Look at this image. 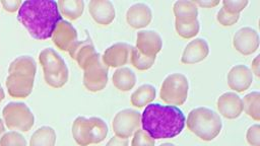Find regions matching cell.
I'll use <instances>...</instances> for the list:
<instances>
[{
	"label": "cell",
	"mask_w": 260,
	"mask_h": 146,
	"mask_svg": "<svg viewBox=\"0 0 260 146\" xmlns=\"http://www.w3.org/2000/svg\"><path fill=\"white\" fill-rule=\"evenodd\" d=\"M62 19L57 1L54 0H26L17 11L18 22L36 40L50 39Z\"/></svg>",
	"instance_id": "obj_1"
},
{
	"label": "cell",
	"mask_w": 260,
	"mask_h": 146,
	"mask_svg": "<svg viewBox=\"0 0 260 146\" xmlns=\"http://www.w3.org/2000/svg\"><path fill=\"white\" fill-rule=\"evenodd\" d=\"M185 123V115L175 105L149 103L141 114L142 129L154 140L178 136L183 131Z\"/></svg>",
	"instance_id": "obj_2"
},
{
	"label": "cell",
	"mask_w": 260,
	"mask_h": 146,
	"mask_svg": "<svg viewBox=\"0 0 260 146\" xmlns=\"http://www.w3.org/2000/svg\"><path fill=\"white\" fill-rule=\"evenodd\" d=\"M187 128L203 141H212L222 129V122L217 113L211 108L199 106L190 111L187 117Z\"/></svg>",
	"instance_id": "obj_3"
},
{
	"label": "cell",
	"mask_w": 260,
	"mask_h": 146,
	"mask_svg": "<svg viewBox=\"0 0 260 146\" xmlns=\"http://www.w3.org/2000/svg\"><path fill=\"white\" fill-rule=\"evenodd\" d=\"M109 132L107 123L99 117H77L72 124L71 133L79 146H88L103 142Z\"/></svg>",
	"instance_id": "obj_4"
},
{
	"label": "cell",
	"mask_w": 260,
	"mask_h": 146,
	"mask_svg": "<svg viewBox=\"0 0 260 146\" xmlns=\"http://www.w3.org/2000/svg\"><path fill=\"white\" fill-rule=\"evenodd\" d=\"M45 82L52 88L63 87L69 78V70L63 58L53 49L46 48L39 54Z\"/></svg>",
	"instance_id": "obj_5"
},
{
	"label": "cell",
	"mask_w": 260,
	"mask_h": 146,
	"mask_svg": "<svg viewBox=\"0 0 260 146\" xmlns=\"http://www.w3.org/2000/svg\"><path fill=\"white\" fill-rule=\"evenodd\" d=\"M189 81L182 73H172L168 75L159 91L160 99L169 105H182L188 97Z\"/></svg>",
	"instance_id": "obj_6"
},
{
	"label": "cell",
	"mask_w": 260,
	"mask_h": 146,
	"mask_svg": "<svg viewBox=\"0 0 260 146\" xmlns=\"http://www.w3.org/2000/svg\"><path fill=\"white\" fill-rule=\"evenodd\" d=\"M5 126L12 131L27 132L35 125V115L24 102L11 101L2 110Z\"/></svg>",
	"instance_id": "obj_7"
},
{
	"label": "cell",
	"mask_w": 260,
	"mask_h": 146,
	"mask_svg": "<svg viewBox=\"0 0 260 146\" xmlns=\"http://www.w3.org/2000/svg\"><path fill=\"white\" fill-rule=\"evenodd\" d=\"M83 85L91 92L102 91L108 84L109 67L102 60L101 54H96L82 69Z\"/></svg>",
	"instance_id": "obj_8"
},
{
	"label": "cell",
	"mask_w": 260,
	"mask_h": 146,
	"mask_svg": "<svg viewBox=\"0 0 260 146\" xmlns=\"http://www.w3.org/2000/svg\"><path fill=\"white\" fill-rule=\"evenodd\" d=\"M141 125V114L135 110L124 108L119 111L112 122L115 135L122 139L132 136Z\"/></svg>",
	"instance_id": "obj_9"
},
{
	"label": "cell",
	"mask_w": 260,
	"mask_h": 146,
	"mask_svg": "<svg viewBox=\"0 0 260 146\" xmlns=\"http://www.w3.org/2000/svg\"><path fill=\"white\" fill-rule=\"evenodd\" d=\"M233 46L242 55H252L259 47V34L257 30L250 26L241 27L233 36Z\"/></svg>",
	"instance_id": "obj_10"
},
{
	"label": "cell",
	"mask_w": 260,
	"mask_h": 146,
	"mask_svg": "<svg viewBox=\"0 0 260 146\" xmlns=\"http://www.w3.org/2000/svg\"><path fill=\"white\" fill-rule=\"evenodd\" d=\"M135 48L144 56L156 57L162 48V39L160 34L153 29L139 30L136 35Z\"/></svg>",
	"instance_id": "obj_11"
},
{
	"label": "cell",
	"mask_w": 260,
	"mask_h": 146,
	"mask_svg": "<svg viewBox=\"0 0 260 146\" xmlns=\"http://www.w3.org/2000/svg\"><path fill=\"white\" fill-rule=\"evenodd\" d=\"M77 30L73 24L67 20L61 19L57 23L51 39L59 50L68 52L72 45L77 41Z\"/></svg>",
	"instance_id": "obj_12"
},
{
	"label": "cell",
	"mask_w": 260,
	"mask_h": 146,
	"mask_svg": "<svg viewBox=\"0 0 260 146\" xmlns=\"http://www.w3.org/2000/svg\"><path fill=\"white\" fill-rule=\"evenodd\" d=\"M131 48L132 46L123 42L113 44L105 50L102 60L108 67H123L130 59Z\"/></svg>",
	"instance_id": "obj_13"
},
{
	"label": "cell",
	"mask_w": 260,
	"mask_h": 146,
	"mask_svg": "<svg viewBox=\"0 0 260 146\" xmlns=\"http://www.w3.org/2000/svg\"><path fill=\"white\" fill-rule=\"evenodd\" d=\"M35 77L8 74L5 79V85L8 94L14 98H25L27 97L34 88Z\"/></svg>",
	"instance_id": "obj_14"
},
{
	"label": "cell",
	"mask_w": 260,
	"mask_h": 146,
	"mask_svg": "<svg viewBox=\"0 0 260 146\" xmlns=\"http://www.w3.org/2000/svg\"><path fill=\"white\" fill-rule=\"evenodd\" d=\"M216 106L218 113L229 120L237 119L243 113L242 98L233 91H228L219 95L216 100Z\"/></svg>",
	"instance_id": "obj_15"
},
{
	"label": "cell",
	"mask_w": 260,
	"mask_h": 146,
	"mask_svg": "<svg viewBox=\"0 0 260 146\" xmlns=\"http://www.w3.org/2000/svg\"><path fill=\"white\" fill-rule=\"evenodd\" d=\"M226 80L231 89L236 92H244L252 84L253 73L246 65L238 64L230 69Z\"/></svg>",
	"instance_id": "obj_16"
},
{
	"label": "cell",
	"mask_w": 260,
	"mask_h": 146,
	"mask_svg": "<svg viewBox=\"0 0 260 146\" xmlns=\"http://www.w3.org/2000/svg\"><path fill=\"white\" fill-rule=\"evenodd\" d=\"M209 54V46L206 40L202 38H195L194 40L190 41L187 46L185 47L181 62L186 65L196 64L206 59Z\"/></svg>",
	"instance_id": "obj_17"
},
{
	"label": "cell",
	"mask_w": 260,
	"mask_h": 146,
	"mask_svg": "<svg viewBox=\"0 0 260 146\" xmlns=\"http://www.w3.org/2000/svg\"><path fill=\"white\" fill-rule=\"evenodd\" d=\"M88 11L92 19L101 25L111 24L116 17V10L114 4L110 0L89 1Z\"/></svg>",
	"instance_id": "obj_18"
},
{
	"label": "cell",
	"mask_w": 260,
	"mask_h": 146,
	"mask_svg": "<svg viewBox=\"0 0 260 146\" xmlns=\"http://www.w3.org/2000/svg\"><path fill=\"white\" fill-rule=\"evenodd\" d=\"M152 19V12L150 7L142 2L132 4L126 12L127 23L135 29L147 26Z\"/></svg>",
	"instance_id": "obj_19"
},
{
	"label": "cell",
	"mask_w": 260,
	"mask_h": 146,
	"mask_svg": "<svg viewBox=\"0 0 260 146\" xmlns=\"http://www.w3.org/2000/svg\"><path fill=\"white\" fill-rule=\"evenodd\" d=\"M69 56L74 59L79 68L83 69L86 64L98 54L90 39L76 41L68 51Z\"/></svg>",
	"instance_id": "obj_20"
},
{
	"label": "cell",
	"mask_w": 260,
	"mask_h": 146,
	"mask_svg": "<svg viewBox=\"0 0 260 146\" xmlns=\"http://www.w3.org/2000/svg\"><path fill=\"white\" fill-rule=\"evenodd\" d=\"M37 64L30 56H19L15 58L8 67V74H18L36 77Z\"/></svg>",
	"instance_id": "obj_21"
},
{
	"label": "cell",
	"mask_w": 260,
	"mask_h": 146,
	"mask_svg": "<svg viewBox=\"0 0 260 146\" xmlns=\"http://www.w3.org/2000/svg\"><path fill=\"white\" fill-rule=\"evenodd\" d=\"M113 85L120 91L127 92L132 89L136 83L135 73L128 67L118 68L112 76Z\"/></svg>",
	"instance_id": "obj_22"
},
{
	"label": "cell",
	"mask_w": 260,
	"mask_h": 146,
	"mask_svg": "<svg viewBox=\"0 0 260 146\" xmlns=\"http://www.w3.org/2000/svg\"><path fill=\"white\" fill-rule=\"evenodd\" d=\"M173 12L178 21H192L198 19V7L193 1L179 0L173 5Z\"/></svg>",
	"instance_id": "obj_23"
},
{
	"label": "cell",
	"mask_w": 260,
	"mask_h": 146,
	"mask_svg": "<svg viewBox=\"0 0 260 146\" xmlns=\"http://www.w3.org/2000/svg\"><path fill=\"white\" fill-rule=\"evenodd\" d=\"M155 96L156 90L153 85L142 84L132 92L130 96V102L133 106L140 108L151 103V101L154 100Z\"/></svg>",
	"instance_id": "obj_24"
},
{
	"label": "cell",
	"mask_w": 260,
	"mask_h": 146,
	"mask_svg": "<svg viewBox=\"0 0 260 146\" xmlns=\"http://www.w3.org/2000/svg\"><path fill=\"white\" fill-rule=\"evenodd\" d=\"M57 4L61 16L69 20L78 19L84 11L83 0H59Z\"/></svg>",
	"instance_id": "obj_25"
},
{
	"label": "cell",
	"mask_w": 260,
	"mask_h": 146,
	"mask_svg": "<svg viewBox=\"0 0 260 146\" xmlns=\"http://www.w3.org/2000/svg\"><path fill=\"white\" fill-rule=\"evenodd\" d=\"M56 132L50 126H42L38 128L29 139V146H55Z\"/></svg>",
	"instance_id": "obj_26"
},
{
	"label": "cell",
	"mask_w": 260,
	"mask_h": 146,
	"mask_svg": "<svg viewBox=\"0 0 260 146\" xmlns=\"http://www.w3.org/2000/svg\"><path fill=\"white\" fill-rule=\"evenodd\" d=\"M243 101V111L255 120L256 122L260 121V93L258 91H252L244 96Z\"/></svg>",
	"instance_id": "obj_27"
},
{
	"label": "cell",
	"mask_w": 260,
	"mask_h": 146,
	"mask_svg": "<svg viewBox=\"0 0 260 146\" xmlns=\"http://www.w3.org/2000/svg\"><path fill=\"white\" fill-rule=\"evenodd\" d=\"M176 32L183 39H192L197 35L200 29V23L198 19L192 21H178L175 20Z\"/></svg>",
	"instance_id": "obj_28"
},
{
	"label": "cell",
	"mask_w": 260,
	"mask_h": 146,
	"mask_svg": "<svg viewBox=\"0 0 260 146\" xmlns=\"http://www.w3.org/2000/svg\"><path fill=\"white\" fill-rule=\"evenodd\" d=\"M155 58L156 57H147L142 55L135 47L131 48V53H130L131 64L137 70L145 71L150 69L155 62Z\"/></svg>",
	"instance_id": "obj_29"
},
{
	"label": "cell",
	"mask_w": 260,
	"mask_h": 146,
	"mask_svg": "<svg viewBox=\"0 0 260 146\" xmlns=\"http://www.w3.org/2000/svg\"><path fill=\"white\" fill-rule=\"evenodd\" d=\"M0 146H26L25 138L16 131L5 132L0 140Z\"/></svg>",
	"instance_id": "obj_30"
},
{
	"label": "cell",
	"mask_w": 260,
	"mask_h": 146,
	"mask_svg": "<svg viewBox=\"0 0 260 146\" xmlns=\"http://www.w3.org/2000/svg\"><path fill=\"white\" fill-rule=\"evenodd\" d=\"M155 140L143 129H138L131 141V146H154Z\"/></svg>",
	"instance_id": "obj_31"
},
{
	"label": "cell",
	"mask_w": 260,
	"mask_h": 146,
	"mask_svg": "<svg viewBox=\"0 0 260 146\" xmlns=\"http://www.w3.org/2000/svg\"><path fill=\"white\" fill-rule=\"evenodd\" d=\"M248 4V0H223L222 8L231 14H240Z\"/></svg>",
	"instance_id": "obj_32"
},
{
	"label": "cell",
	"mask_w": 260,
	"mask_h": 146,
	"mask_svg": "<svg viewBox=\"0 0 260 146\" xmlns=\"http://www.w3.org/2000/svg\"><path fill=\"white\" fill-rule=\"evenodd\" d=\"M240 18V14H231L226 12L222 7L216 13V20L222 26H232L238 22Z\"/></svg>",
	"instance_id": "obj_33"
},
{
	"label": "cell",
	"mask_w": 260,
	"mask_h": 146,
	"mask_svg": "<svg viewBox=\"0 0 260 146\" xmlns=\"http://www.w3.org/2000/svg\"><path fill=\"white\" fill-rule=\"evenodd\" d=\"M246 140L251 146H260V126L254 124L250 126L246 133Z\"/></svg>",
	"instance_id": "obj_34"
},
{
	"label": "cell",
	"mask_w": 260,
	"mask_h": 146,
	"mask_svg": "<svg viewBox=\"0 0 260 146\" xmlns=\"http://www.w3.org/2000/svg\"><path fill=\"white\" fill-rule=\"evenodd\" d=\"M0 4L2 5L5 11L9 13H13L18 11V9L22 4V1L21 0H1Z\"/></svg>",
	"instance_id": "obj_35"
},
{
	"label": "cell",
	"mask_w": 260,
	"mask_h": 146,
	"mask_svg": "<svg viewBox=\"0 0 260 146\" xmlns=\"http://www.w3.org/2000/svg\"><path fill=\"white\" fill-rule=\"evenodd\" d=\"M196 6L203 8H213L219 4V0H194Z\"/></svg>",
	"instance_id": "obj_36"
},
{
	"label": "cell",
	"mask_w": 260,
	"mask_h": 146,
	"mask_svg": "<svg viewBox=\"0 0 260 146\" xmlns=\"http://www.w3.org/2000/svg\"><path fill=\"white\" fill-rule=\"evenodd\" d=\"M105 146H129V142L127 139H122L114 136L107 142Z\"/></svg>",
	"instance_id": "obj_37"
},
{
	"label": "cell",
	"mask_w": 260,
	"mask_h": 146,
	"mask_svg": "<svg viewBox=\"0 0 260 146\" xmlns=\"http://www.w3.org/2000/svg\"><path fill=\"white\" fill-rule=\"evenodd\" d=\"M251 72L255 74L257 78L260 77V55H257L251 64Z\"/></svg>",
	"instance_id": "obj_38"
},
{
	"label": "cell",
	"mask_w": 260,
	"mask_h": 146,
	"mask_svg": "<svg viewBox=\"0 0 260 146\" xmlns=\"http://www.w3.org/2000/svg\"><path fill=\"white\" fill-rule=\"evenodd\" d=\"M4 133H5V125H4L3 120H0V140H1L2 136L4 135Z\"/></svg>",
	"instance_id": "obj_39"
},
{
	"label": "cell",
	"mask_w": 260,
	"mask_h": 146,
	"mask_svg": "<svg viewBox=\"0 0 260 146\" xmlns=\"http://www.w3.org/2000/svg\"><path fill=\"white\" fill-rule=\"evenodd\" d=\"M4 98H5V92H4V89H3L2 85L0 84V102H2Z\"/></svg>",
	"instance_id": "obj_40"
},
{
	"label": "cell",
	"mask_w": 260,
	"mask_h": 146,
	"mask_svg": "<svg viewBox=\"0 0 260 146\" xmlns=\"http://www.w3.org/2000/svg\"><path fill=\"white\" fill-rule=\"evenodd\" d=\"M159 146H176L174 143H170V142H166V143H162L160 144Z\"/></svg>",
	"instance_id": "obj_41"
}]
</instances>
